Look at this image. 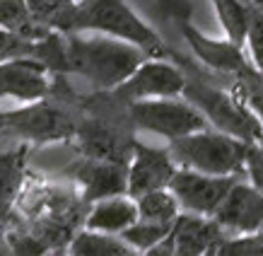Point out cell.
Wrapping results in <instances>:
<instances>
[{
    "label": "cell",
    "mask_w": 263,
    "mask_h": 256,
    "mask_svg": "<svg viewBox=\"0 0 263 256\" xmlns=\"http://www.w3.org/2000/svg\"><path fill=\"white\" fill-rule=\"evenodd\" d=\"M169 58L181 65L186 72V85H183L181 97L189 99L205 116L208 123L247 143H261L263 119L237 95L234 80L210 70L203 63H193L191 58L179 53L176 48L169 51Z\"/></svg>",
    "instance_id": "6da1fadb"
},
{
    "label": "cell",
    "mask_w": 263,
    "mask_h": 256,
    "mask_svg": "<svg viewBox=\"0 0 263 256\" xmlns=\"http://www.w3.org/2000/svg\"><path fill=\"white\" fill-rule=\"evenodd\" d=\"M136 131L130 104L114 89L82 95V116L72 138L80 155L128 164L138 143Z\"/></svg>",
    "instance_id": "7a4b0ae2"
},
{
    "label": "cell",
    "mask_w": 263,
    "mask_h": 256,
    "mask_svg": "<svg viewBox=\"0 0 263 256\" xmlns=\"http://www.w3.org/2000/svg\"><path fill=\"white\" fill-rule=\"evenodd\" d=\"M53 29L70 32H99L140 46L150 58H169L172 46L160 39L150 24L140 20L126 0H75L56 20Z\"/></svg>",
    "instance_id": "3957f363"
},
{
    "label": "cell",
    "mask_w": 263,
    "mask_h": 256,
    "mask_svg": "<svg viewBox=\"0 0 263 256\" xmlns=\"http://www.w3.org/2000/svg\"><path fill=\"white\" fill-rule=\"evenodd\" d=\"M82 116V95L68 85V75L56 72L46 97L5 114V128L36 145L72 140Z\"/></svg>",
    "instance_id": "277c9868"
},
{
    "label": "cell",
    "mask_w": 263,
    "mask_h": 256,
    "mask_svg": "<svg viewBox=\"0 0 263 256\" xmlns=\"http://www.w3.org/2000/svg\"><path fill=\"white\" fill-rule=\"evenodd\" d=\"M65 48L68 72L89 80L97 89H116L145 58H150L136 44L99 32L95 36H82V32L65 34Z\"/></svg>",
    "instance_id": "5b68a950"
},
{
    "label": "cell",
    "mask_w": 263,
    "mask_h": 256,
    "mask_svg": "<svg viewBox=\"0 0 263 256\" xmlns=\"http://www.w3.org/2000/svg\"><path fill=\"white\" fill-rule=\"evenodd\" d=\"M247 140L224 131H196L183 138L169 140V150L179 167L198 169L205 174H244L247 172Z\"/></svg>",
    "instance_id": "8992f818"
},
{
    "label": "cell",
    "mask_w": 263,
    "mask_h": 256,
    "mask_svg": "<svg viewBox=\"0 0 263 256\" xmlns=\"http://www.w3.org/2000/svg\"><path fill=\"white\" fill-rule=\"evenodd\" d=\"M130 114L138 131H150L167 140H176L208 128L205 116L189 99H176V97L138 99L130 104Z\"/></svg>",
    "instance_id": "52a82bcc"
},
{
    "label": "cell",
    "mask_w": 263,
    "mask_h": 256,
    "mask_svg": "<svg viewBox=\"0 0 263 256\" xmlns=\"http://www.w3.org/2000/svg\"><path fill=\"white\" fill-rule=\"evenodd\" d=\"M239 181V174H205L198 169L179 167L169 189L181 203V210L198 215H215L224 196Z\"/></svg>",
    "instance_id": "ba28073f"
},
{
    "label": "cell",
    "mask_w": 263,
    "mask_h": 256,
    "mask_svg": "<svg viewBox=\"0 0 263 256\" xmlns=\"http://www.w3.org/2000/svg\"><path fill=\"white\" fill-rule=\"evenodd\" d=\"M186 85V72L172 58H145L138 70L114 89L121 99L133 104L138 99L152 97H181Z\"/></svg>",
    "instance_id": "9c48e42d"
},
{
    "label": "cell",
    "mask_w": 263,
    "mask_h": 256,
    "mask_svg": "<svg viewBox=\"0 0 263 256\" xmlns=\"http://www.w3.org/2000/svg\"><path fill=\"white\" fill-rule=\"evenodd\" d=\"M65 172L78 184L80 200L85 206H92L95 200L106 198V196L128 193V164L123 162L80 155Z\"/></svg>",
    "instance_id": "30bf717a"
},
{
    "label": "cell",
    "mask_w": 263,
    "mask_h": 256,
    "mask_svg": "<svg viewBox=\"0 0 263 256\" xmlns=\"http://www.w3.org/2000/svg\"><path fill=\"white\" fill-rule=\"evenodd\" d=\"M176 169H179V162L174 160L172 150L136 143L133 157L128 162V196L138 198L155 189H167Z\"/></svg>",
    "instance_id": "8fae6325"
},
{
    "label": "cell",
    "mask_w": 263,
    "mask_h": 256,
    "mask_svg": "<svg viewBox=\"0 0 263 256\" xmlns=\"http://www.w3.org/2000/svg\"><path fill=\"white\" fill-rule=\"evenodd\" d=\"M227 234H254L263 227V193L251 181H237L213 215Z\"/></svg>",
    "instance_id": "7c38bea8"
},
{
    "label": "cell",
    "mask_w": 263,
    "mask_h": 256,
    "mask_svg": "<svg viewBox=\"0 0 263 256\" xmlns=\"http://www.w3.org/2000/svg\"><path fill=\"white\" fill-rule=\"evenodd\" d=\"M51 70L32 56L10 58L0 63V97L36 102L51 89Z\"/></svg>",
    "instance_id": "4fadbf2b"
},
{
    "label": "cell",
    "mask_w": 263,
    "mask_h": 256,
    "mask_svg": "<svg viewBox=\"0 0 263 256\" xmlns=\"http://www.w3.org/2000/svg\"><path fill=\"white\" fill-rule=\"evenodd\" d=\"M227 237L222 225L213 215H198V213H179L174 227L169 232L174 254L181 256H200L213 254L215 247Z\"/></svg>",
    "instance_id": "5bb4252c"
},
{
    "label": "cell",
    "mask_w": 263,
    "mask_h": 256,
    "mask_svg": "<svg viewBox=\"0 0 263 256\" xmlns=\"http://www.w3.org/2000/svg\"><path fill=\"white\" fill-rule=\"evenodd\" d=\"M138 217L140 213H138L136 198L128 193H119V196H106V198L95 200L85 215V227L121 234L133 223H138Z\"/></svg>",
    "instance_id": "9a60e30c"
},
{
    "label": "cell",
    "mask_w": 263,
    "mask_h": 256,
    "mask_svg": "<svg viewBox=\"0 0 263 256\" xmlns=\"http://www.w3.org/2000/svg\"><path fill=\"white\" fill-rule=\"evenodd\" d=\"M27 155H29L27 143L0 155V223H8L12 217L15 203L22 193L27 179Z\"/></svg>",
    "instance_id": "2e32d148"
},
{
    "label": "cell",
    "mask_w": 263,
    "mask_h": 256,
    "mask_svg": "<svg viewBox=\"0 0 263 256\" xmlns=\"http://www.w3.org/2000/svg\"><path fill=\"white\" fill-rule=\"evenodd\" d=\"M68 254L75 256H130L138 254L121 234L99 232V230H82L70 240Z\"/></svg>",
    "instance_id": "e0dca14e"
},
{
    "label": "cell",
    "mask_w": 263,
    "mask_h": 256,
    "mask_svg": "<svg viewBox=\"0 0 263 256\" xmlns=\"http://www.w3.org/2000/svg\"><path fill=\"white\" fill-rule=\"evenodd\" d=\"M0 27L15 34H22L27 39H41L51 32V27L39 22L34 17L27 0H0Z\"/></svg>",
    "instance_id": "ac0fdd59"
},
{
    "label": "cell",
    "mask_w": 263,
    "mask_h": 256,
    "mask_svg": "<svg viewBox=\"0 0 263 256\" xmlns=\"http://www.w3.org/2000/svg\"><path fill=\"white\" fill-rule=\"evenodd\" d=\"M140 220H150V223H174L179 213H181V203L174 196L172 189H155L136 198Z\"/></svg>",
    "instance_id": "d6986e66"
},
{
    "label": "cell",
    "mask_w": 263,
    "mask_h": 256,
    "mask_svg": "<svg viewBox=\"0 0 263 256\" xmlns=\"http://www.w3.org/2000/svg\"><path fill=\"white\" fill-rule=\"evenodd\" d=\"M217 12V20L222 24L227 39L244 46L247 44V29H249V10L247 0H213Z\"/></svg>",
    "instance_id": "ffe728a7"
},
{
    "label": "cell",
    "mask_w": 263,
    "mask_h": 256,
    "mask_svg": "<svg viewBox=\"0 0 263 256\" xmlns=\"http://www.w3.org/2000/svg\"><path fill=\"white\" fill-rule=\"evenodd\" d=\"M172 227H174V223H150V220L138 217V223H133L128 230H123L121 237L136 249L138 254H147L155 244H160L172 232Z\"/></svg>",
    "instance_id": "44dd1931"
},
{
    "label": "cell",
    "mask_w": 263,
    "mask_h": 256,
    "mask_svg": "<svg viewBox=\"0 0 263 256\" xmlns=\"http://www.w3.org/2000/svg\"><path fill=\"white\" fill-rule=\"evenodd\" d=\"M215 256H263L261 234H227L213 251Z\"/></svg>",
    "instance_id": "7402d4cb"
},
{
    "label": "cell",
    "mask_w": 263,
    "mask_h": 256,
    "mask_svg": "<svg viewBox=\"0 0 263 256\" xmlns=\"http://www.w3.org/2000/svg\"><path fill=\"white\" fill-rule=\"evenodd\" d=\"M34 44H36V41L0 27V63H3V61H10V58L34 56Z\"/></svg>",
    "instance_id": "603a6c76"
},
{
    "label": "cell",
    "mask_w": 263,
    "mask_h": 256,
    "mask_svg": "<svg viewBox=\"0 0 263 256\" xmlns=\"http://www.w3.org/2000/svg\"><path fill=\"white\" fill-rule=\"evenodd\" d=\"M247 10H249V29H247L249 51H251V61L258 65L263 61V12L256 8L251 0H247Z\"/></svg>",
    "instance_id": "cb8c5ba5"
},
{
    "label": "cell",
    "mask_w": 263,
    "mask_h": 256,
    "mask_svg": "<svg viewBox=\"0 0 263 256\" xmlns=\"http://www.w3.org/2000/svg\"><path fill=\"white\" fill-rule=\"evenodd\" d=\"M29 3V8H32L34 17L39 20V22L48 24L51 29H53V24L61 15H63L65 10L70 8L75 0H27Z\"/></svg>",
    "instance_id": "d4e9b609"
},
{
    "label": "cell",
    "mask_w": 263,
    "mask_h": 256,
    "mask_svg": "<svg viewBox=\"0 0 263 256\" xmlns=\"http://www.w3.org/2000/svg\"><path fill=\"white\" fill-rule=\"evenodd\" d=\"M247 172L251 184L263 193V145L261 143H251L249 145V155H247Z\"/></svg>",
    "instance_id": "484cf974"
},
{
    "label": "cell",
    "mask_w": 263,
    "mask_h": 256,
    "mask_svg": "<svg viewBox=\"0 0 263 256\" xmlns=\"http://www.w3.org/2000/svg\"><path fill=\"white\" fill-rule=\"evenodd\" d=\"M5 128V112H0V131Z\"/></svg>",
    "instance_id": "4316f807"
},
{
    "label": "cell",
    "mask_w": 263,
    "mask_h": 256,
    "mask_svg": "<svg viewBox=\"0 0 263 256\" xmlns=\"http://www.w3.org/2000/svg\"><path fill=\"white\" fill-rule=\"evenodd\" d=\"M251 3H254L256 8H258V10H261V12H263V0H251Z\"/></svg>",
    "instance_id": "83f0119b"
},
{
    "label": "cell",
    "mask_w": 263,
    "mask_h": 256,
    "mask_svg": "<svg viewBox=\"0 0 263 256\" xmlns=\"http://www.w3.org/2000/svg\"><path fill=\"white\" fill-rule=\"evenodd\" d=\"M258 70H261V72H263V61H261V63H258Z\"/></svg>",
    "instance_id": "f1b7e54d"
},
{
    "label": "cell",
    "mask_w": 263,
    "mask_h": 256,
    "mask_svg": "<svg viewBox=\"0 0 263 256\" xmlns=\"http://www.w3.org/2000/svg\"><path fill=\"white\" fill-rule=\"evenodd\" d=\"M256 234H261V237H263V227H261V230H258V232H256Z\"/></svg>",
    "instance_id": "f546056e"
},
{
    "label": "cell",
    "mask_w": 263,
    "mask_h": 256,
    "mask_svg": "<svg viewBox=\"0 0 263 256\" xmlns=\"http://www.w3.org/2000/svg\"><path fill=\"white\" fill-rule=\"evenodd\" d=\"M0 225H3V223H0Z\"/></svg>",
    "instance_id": "4dcf8cb0"
}]
</instances>
